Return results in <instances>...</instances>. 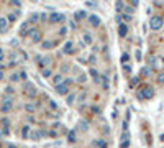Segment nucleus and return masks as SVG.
I'll list each match as a JSON object with an SVG mask.
<instances>
[{"mask_svg": "<svg viewBox=\"0 0 164 148\" xmlns=\"http://www.w3.org/2000/svg\"><path fill=\"white\" fill-rule=\"evenodd\" d=\"M153 97H154V89L149 87V86L143 87V89L138 92V99H139V100H149V99H153Z\"/></svg>", "mask_w": 164, "mask_h": 148, "instance_id": "nucleus-1", "label": "nucleus"}, {"mask_svg": "<svg viewBox=\"0 0 164 148\" xmlns=\"http://www.w3.org/2000/svg\"><path fill=\"white\" fill-rule=\"evenodd\" d=\"M151 28H153V30H161L162 28V18L161 16H153V18H151Z\"/></svg>", "mask_w": 164, "mask_h": 148, "instance_id": "nucleus-2", "label": "nucleus"}, {"mask_svg": "<svg viewBox=\"0 0 164 148\" xmlns=\"http://www.w3.org/2000/svg\"><path fill=\"white\" fill-rule=\"evenodd\" d=\"M157 82H159V84H164V72H161L159 76H157Z\"/></svg>", "mask_w": 164, "mask_h": 148, "instance_id": "nucleus-3", "label": "nucleus"}, {"mask_svg": "<svg viewBox=\"0 0 164 148\" xmlns=\"http://www.w3.org/2000/svg\"><path fill=\"white\" fill-rule=\"evenodd\" d=\"M69 141H71V143H72V141H75V133L74 132L69 133Z\"/></svg>", "mask_w": 164, "mask_h": 148, "instance_id": "nucleus-4", "label": "nucleus"}, {"mask_svg": "<svg viewBox=\"0 0 164 148\" xmlns=\"http://www.w3.org/2000/svg\"><path fill=\"white\" fill-rule=\"evenodd\" d=\"M141 74H143V76H149V69H148V67H143Z\"/></svg>", "mask_w": 164, "mask_h": 148, "instance_id": "nucleus-5", "label": "nucleus"}, {"mask_svg": "<svg viewBox=\"0 0 164 148\" xmlns=\"http://www.w3.org/2000/svg\"><path fill=\"white\" fill-rule=\"evenodd\" d=\"M120 33H121V35H125V33H126V28L121 26V28H120Z\"/></svg>", "mask_w": 164, "mask_h": 148, "instance_id": "nucleus-6", "label": "nucleus"}]
</instances>
